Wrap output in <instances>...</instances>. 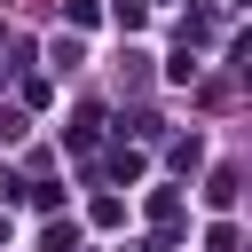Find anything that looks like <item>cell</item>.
Segmentation results:
<instances>
[{
	"label": "cell",
	"instance_id": "6da1fadb",
	"mask_svg": "<svg viewBox=\"0 0 252 252\" xmlns=\"http://www.w3.org/2000/svg\"><path fill=\"white\" fill-rule=\"evenodd\" d=\"M205 205H220V213H228V205H236V165H220V173H213V181H205Z\"/></svg>",
	"mask_w": 252,
	"mask_h": 252
},
{
	"label": "cell",
	"instance_id": "7a4b0ae2",
	"mask_svg": "<svg viewBox=\"0 0 252 252\" xmlns=\"http://www.w3.org/2000/svg\"><path fill=\"white\" fill-rule=\"evenodd\" d=\"M150 220L173 236V228H181V197H173V189H158V197H150Z\"/></svg>",
	"mask_w": 252,
	"mask_h": 252
},
{
	"label": "cell",
	"instance_id": "3957f363",
	"mask_svg": "<svg viewBox=\"0 0 252 252\" xmlns=\"http://www.w3.org/2000/svg\"><path fill=\"white\" fill-rule=\"evenodd\" d=\"M39 244H47V252H71V244H79V228H71V220H47V236H39Z\"/></svg>",
	"mask_w": 252,
	"mask_h": 252
},
{
	"label": "cell",
	"instance_id": "277c9868",
	"mask_svg": "<svg viewBox=\"0 0 252 252\" xmlns=\"http://www.w3.org/2000/svg\"><path fill=\"white\" fill-rule=\"evenodd\" d=\"M63 16H71V24H94L102 8H94V0H63Z\"/></svg>",
	"mask_w": 252,
	"mask_h": 252
},
{
	"label": "cell",
	"instance_id": "5b68a950",
	"mask_svg": "<svg viewBox=\"0 0 252 252\" xmlns=\"http://www.w3.org/2000/svg\"><path fill=\"white\" fill-rule=\"evenodd\" d=\"M205 252H236V228H213V236H205Z\"/></svg>",
	"mask_w": 252,
	"mask_h": 252
},
{
	"label": "cell",
	"instance_id": "8992f818",
	"mask_svg": "<svg viewBox=\"0 0 252 252\" xmlns=\"http://www.w3.org/2000/svg\"><path fill=\"white\" fill-rule=\"evenodd\" d=\"M126 252H158V244H126Z\"/></svg>",
	"mask_w": 252,
	"mask_h": 252
}]
</instances>
